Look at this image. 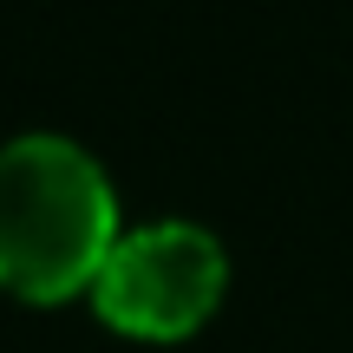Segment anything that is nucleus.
<instances>
[{
	"instance_id": "f257e3e1",
	"label": "nucleus",
	"mask_w": 353,
	"mask_h": 353,
	"mask_svg": "<svg viewBox=\"0 0 353 353\" xmlns=\"http://www.w3.org/2000/svg\"><path fill=\"white\" fill-rule=\"evenodd\" d=\"M118 242L112 170L65 131H20L0 144V288L65 301L92 288Z\"/></svg>"
},
{
	"instance_id": "f03ea898",
	"label": "nucleus",
	"mask_w": 353,
	"mask_h": 353,
	"mask_svg": "<svg viewBox=\"0 0 353 353\" xmlns=\"http://www.w3.org/2000/svg\"><path fill=\"white\" fill-rule=\"evenodd\" d=\"M229 281V255L203 223L164 216V223H138L118 229L112 255H105L92 301L118 334L138 341H176V334L203 327L223 301Z\"/></svg>"
}]
</instances>
